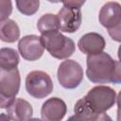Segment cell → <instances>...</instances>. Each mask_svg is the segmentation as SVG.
<instances>
[{
	"label": "cell",
	"mask_w": 121,
	"mask_h": 121,
	"mask_svg": "<svg viewBox=\"0 0 121 121\" xmlns=\"http://www.w3.org/2000/svg\"><path fill=\"white\" fill-rule=\"evenodd\" d=\"M86 65V76L93 83H120L121 81L120 62L106 52L87 56Z\"/></svg>",
	"instance_id": "obj_1"
},
{
	"label": "cell",
	"mask_w": 121,
	"mask_h": 121,
	"mask_svg": "<svg viewBox=\"0 0 121 121\" xmlns=\"http://www.w3.org/2000/svg\"><path fill=\"white\" fill-rule=\"evenodd\" d=\"M41 41L48 53L59 60L68 59L76 49L74 41L61 34L59 30L42 34Z\"/></svg>",
	"instance_id": "obj_2"
},
{
	"label": "cell",
	"mask_w": 121,
	"mask_h": 121,
	"mask_svg": "<svg viewBox=\"0 0 121 121\" xmlns=\"http://www.w3.org/2000/svg\"><path fill=\"white\" fill-rule=\"evenodd\" d=\"M86 103L96 112H106L116 102L115 91L110 86L97 85L92 88L84 96Z\"/></svg>",
	"instance_id": "obj_3"
},
{
	"label": "cell",
	"mask_w": 121,
	"mask_h": 121,
	"mask_svg": "<svg viewBox=\"0 0 121 121\" xmlns=\"http://www.w3.org/2000/svg\"><path fill=\"white\" fill-rule=\"evenodd\" d=\"M99 23L108 29L112 40L120 42L121 6L117 2H107L99 11Z\"/></svg>",
	"instance_id": "obj_4"
},
{
	"label": "cell",
	"mask_w": 121,
	"mask_h": 121,
	"mask_svg": "<svg viewBox=\"0 0 121 121\" xmlns=\"http://www.w3.org/2000/svg\"><path fill=\"white\" fill-rule=\"evenodd\" d=\"M26 90L31 96L42 99L53 91V81L43 71H31L26 78Z\"/></svg>",
	"instance_id": "obj_5"
},
{
	"label": "cell",
	"mask_w": 121,
	"mask_h": 121,
	"mask_svg": "<svg viewBox=\"0 0 121 121\" xmlns=\"http://www.w3.org/2000/svg\"><path fill=\"white\" fill-rule=\"evenodd\" d=\"M57 77L60 84L63 88L75 89L83 79V69L78 61L66 60L59 65Z\"/></svg>",
	"instance_id": "obj_6"
},
{
	"label": "cell",
	"mask_w": 121,
	"mask_h": 121,
	"mask_svg": "<svg viewBox=\"0 0 121 121\" xmlns=\"http://www.w3.org/2000/svg\"><path fill=\"white\" fill-rule=\"evenodd\" d=\"M18 50L21 56L30 61L39 60L44 51L41 37L37 35H26L19 40Z\"/></svg>",
	"instance_id": "obj_7"
},
{
	"label": "cell",
	"mask_w": 121,
	"mask_h": 121,
	"mask_svg": "<svg viewBox=\"0 0 121 121\" xmlns=\"http://www.w3.org/2000/svg\"><path fill=\"white\" fill-rule=\"evenodd\" d=\"M57 17L59 20L60 30L66 33L76 32L79 28L82 21L81 9L78 8L63 6L58 12Z\"/></svg>",
	"instance_id": "obj_8"
},
{
	"label": "cell",
	"mask_w": 121,
	"mask_h": 121,
	"mask_svg": "<svg viewBox=\"0 0 121 121\" xmlns=\"http://www.w3.org/2000/svg\"><path fill=\"white\" fill-rule=\"evenodd\" d=\"M21 78L17 68L7 71L0 68V95L9 98L15 99V96L20 90Z\"/></svg>",
	"instance_id": "obj_9"
},
{
	"label": "cell",
	"mask_w": 121,
	"mask_h": 121,
	"mask_svg": "<svg viewBox=\"0 0 121 121\" xmlns=\"http://www.w3.org/2000/svg\"><path fill=\"white\" fill-rule=\"evenodd\" d=\"M75 114L70 116L67 121H112L106 112H95L85 101L84 97L78 99L74 107Z\"/></svg>",
	"instance_id": "obj_10"
},
{
	"label": "cell",
	"mask_w": 121,
	"mask_h": 121,
	"mask_svg": "<svg viewBox=\"0 0 121 121\" xmlns=\"http://www.w3.org/2000/svg\"><path fill=\"white\" fill-rule=\"evenodd\" d=\"M66 112L67 107L62 99L51 97L43 102L41 109V116L43 121H61Z\"/></svg>",
	"instance_id": "obj_11"
},
{
	"label": "cell",
	"mask_w": 121,
	"mask_h": 121,
	"mask_svg": "<svg viewBox=\"0 0 121 121\" xmlns=\"http://www.w3.org/2000/svg\"><path fill=\"white\" fill-rule=\"evenodd\" d=\"M106 42L102 35L96 33V32H89L84 34L78 43V46L79 50L90 56V55H95L103 52V49L105 48Z\"/></svg>",
	"instance_id": "obj_12"
},
{
	"label": "cell",
	"mask_w": 121,
	"mask_h": 121,
	"mask_svg": "<svg viewBox=\"0 0 121 121\" xmlns=\"http://www.w3.org/2000/svg\"><path fill=\"white\" fill-rule=\"evenodd\" d=\"M7 114L12 121H27L32 118L33 108L23 98H15L7 108Z\"/></svg>",
	"instance_id": "obj_13"
},
{
	"label": "cell",
	"mask_w": 121,
	"mask_h": 121,
	"mask_svg": "<svg viewBox=\"0 0 121 121\" xmlns=\"http://www.w3.org/2000/svg\"><path fill=\"white\" fill-rule=\"evenodd\" d=\"M20 38V28L14 20L7 19L0 22V40L5 43H14Z\"/></svg>",
	"instance_id": "obj_14"
},
{
	"label": "cell",
	"mask_w": 121,
	"mask_h": 121,
	"mask_svg": "<svg viewBox=\"0 0 121 121\" xmlns=\"http://www.w3.org/2000/svg\"><path fill=\"white\" fill-rule=\"evenodd\" d=\"M19 55L13 48L3 47L0 48V68L3 70H12L17 68L19 63Z\"/></svg>",
	"instance_id": "obj_15"
},
{
	"label": "cell",
	"mask_w": 121,
	"mask_h": 121,
	"mask_svg": "<svg viewBox=\"0 0 121 121\" xmlns=\"http://www.w3.org/2000/svg\"><path fill=\"white\" fill-rule=\"evenodd\" d=\"M37 28L41 34H44L51 31L60 30L59 20L57 15L52 13H46L40 17L37 22Z\"/></svg>",
	"instance_id": "obj_16"
},
{
	"label": "cell",
	"mask_w": 121,
	"mask_h": 121,
	"mask_svg": "<svg viewBox=\"0 0 121 121\" xmlns=\"http://www.w3.org/2000/svg\"><path fill=\"white\" fill-rule=\"evenodd\" d=\"M15 3L18 10L26 16L35 14L40 7L39 0H17Z\"/></svg>",
	"instance_id": "obj_17"
},
{
	"label": "cell",
	"mask_w": 121,
	"mask_h": 121,
	"mask_svg": "<svg viewBox=\"0 0 121 121\" xmlns=\"http://www.w3.org/2000/svg\"><path fill=\"white\" fill-rule=\"evenodd\" d=\"M12 12V2L9 0H0V22L9 19Z\"/></svg>",
	"instance_id": "obj_18"
},
{
	"label": "cell",
	"mask_w": 121,
	"mask_h": 121,
	"mask_svg": "<svg viewBox=\"0 0 121 121\" xmlns=\"http://www.w3.org/2000/svg\"><path fill=\"white\" fill-rule=\"evenodd\" d=\"M85 1H78V0H72V1H64L62 2L64 7H70V8H78L80 9L84 5Z\"/></svg>",
	"instance_id": "obj_19"
},
{
	"label": "cell",
	"mask_w": 121,
	"mask_h": 121,
	"mask_svg": "<svg viewBox=\"0 0 121 121\" xmlns=\"http://www.w3.org/2000/svg\"><path fill=\"white\" fill-rule=\"evenodd\" d=\"M12 101L13 100L7 98V97L3 96L2 95H0V109H7L12 103Z\"/></svg>",
	"instance_id": "obj_20"
},
{
	"label": "cell",
	"mask_w": 121,
	"mask_h": 121,
	"mask_svg": "<svg viewBox=\"0 0 121 121\" xmlns=\"http://www.w3.org/2000/svg\"><path fill=\"white\" fill-rule=\"evenodd\" d=\"M0 121H10L7 113H0Z\"/></svg>",
	"instance_id": "obj_21"
},
{
	"label": "cell",
	"mask_w": 121,
	"mask_h": 121,
	"mask_svg": "<svg viewBox=\"0 0 121 121\" xmlns=\"http://www.w3.org/2000/svg\"><path fill=\"white\" fill-rule=\"evenodd\" d=\"M27 121H43V120H41V119H39V118H30V119H28Z\"/></svg>",
	"instance_id": "obj_22"
}]
</instances>
